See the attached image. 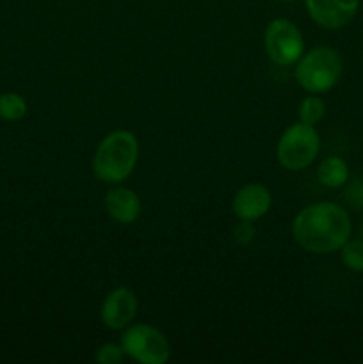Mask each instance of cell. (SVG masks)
Listing matches in <instances>:
<instances>
[{"label": "cell", "instance_id": "6da1fadb", "mask_svg": "<svg viewBox=\"0 0 363 364\" xmlns=\"http://www.w3.org/2000/svg\"><path fill=\"white\" fill-rule=\"evenodd\" d=\"M352 223L345 208L337 203L322 201L305 206L292 223L294 240L313 255L340 251L351 238Z\"/></svg>", "mask_w": 363, "mask_h": 364}, {"label": "cell", "instance_id": "7a4b0ae2", "mask_svg": "<svg viewBox=\"0 0 363 364\" xmlns=\"http://www.w3.org/2000/svg\"><path fill=\"white\" fill-rule=\"evenodd\" d=\"M139 159V142L132 132L114 130L102 139L93 156V174L103 183L127 180Z\"/></svg>", "mask_w": 363, "mask_h": 364}, {"label": "cell", "instance_id": "e0dca14e", "mask_svg": "<svg viewBox=\"0 0 363 364\" xmlns=\"http://www.w3.org/2000/svg\"><path fill=\"white\" fill-rule=\"evenodd\" d=\"M256 230L253 226V220H241L233 228V242L237 245H249L255 240Z\"/></svg>", "mask_w": 363, "mask_h": 364}, {"label": "cell", "instance_id": "ba28073f", "mask_svg": "<svg viewBox=\"0 0 363 364\" xmlns=\"http://www.w3.org/2000/svg\"><path fill=\"white\" fill-rule=\"evenodd\" d=\"M305 4L310 18L327 31L351 23L359 9V0H305Z\"/></svg>", "mask_w": 363, "mask_h": 364}, {"label": "cell", "instance_id": "3957f363", "mask_svg": "<svg viewBox=\"0 0 363 364\" xmlns=\"http://www.w3.org/2000/svg\"><path fill=\"white\" fill-rule=\"evenodd\" d=\"M344 73L342 55L331 46H317L298 60L295 80L305 91L322 95L331 91Z\"/></svg>", "mask_w": 363, "mask_h": 364}, {"label": "cell", "instance_id": "30bf717a", "mask_svg": "<svg viewBox=\"0 0 363 364\" xmlns=\"http://www.w3.org/2000/svg\"><path fill=\"white\" fill-rule=\"evenodd\" d=\"M105 212L114 223L132 224L141 215V199L127 187L110 188L103 199Z\"/></svg>", "mask_w": 363, "mask_h": 364}, {"label": "cell", "instance_id": "2e32d148", "mask_svg": "<svg viewBox=\"0 0 363 364\" xmlns=\"http://www.w3.org/2000/svg\"><path fill=\"white\" fill-rule=\"evenodd\" d=\"M123 358L125 352L121 343H105L98 348V352H96V361L100 364H120L123 361Z\"/></svg>", "mask_w": 363, "mask_h": 364}, {"label": "cell", "instance_id": "4fadbf2b", "mask_svg": "<svg viewBox=\"0 0 363 364\" xmlns=\"http://www.w3.org/2000/svg\"><path fill=\"white\" fill-rule=\"evenodd\" d=\"M324 114H326V103L319 96H306L301 103H299L298 116L301 123L313 124L315 127L319 121H322Z\"/></svg>", "mask_w": 363, "mask_h": 364}, {"label": "cell", "instance_id": "8992f818", "mask_svg": "<svg viewBox=\"0 0 363 364\" xmlns=\"http://www.w3.org/2000/svg\"><path fill=\"white\" fill-rule=\"evenodd\" d=\"M263 45L269 59L278 66H292L305 52L301 31L287 18H276L267 25Z\"/></svg>", "mask_w": 363, "mask_h": 364}, {"label": "cell", "instance_id": "52a82bcc", "mask_svg": "<svg viewBox=\"0 0 363 364\" xmlns=\"http://www.w3.org/2000/svg\"><path fill=\"white\" fill-rule=\"evenodd\" d=\"M139 301L134 291L127 287L114 288L103 301L100 316L107 329L123 331L132 323V320L137 315Z\"/></svg>", "mask_w": 363, "mask_h": 364}, {"label": "cell", "instance_id": "277c9868", "mask_svg": "<svg viewBox=\"0 0 363 364\" xmlns=\"http://www.w3.org/2000/svg\"><path fill=\"white\" fill-rule=\"evenodd\" d=\"M320 137L313 124L294 123L281 134L276 148V159L287 171H302L317 159Z\"/></svg>", "mask_w": 363, "mask_h": 364}, {"label": "cell", "instance_id": "5bb4252c", "mask_svg": "<svg viewBox=\"0 0 363 364\" xmlns=\"http://www.w3.org/2000/svg\"><path fill=\"white\" fill-rule=\"evenodd\" d=\"M342 263L352 272H363V240L349 238L340 247Z\"/></svg>", "mask_w": 363, "mask_h": 364}, {"label": "cell", "instance_id": "ac0fdd59", "mask_svg": "<svg viewBox=\"0 0 363 364\" xmlns=\"http://www.w3.org/2000/svg\"><path fill=\"white\" fill-rule=\"evenodd\" d=\"M281 2H292V0H281Z\"/></svg>", "mask_w": 363, "mask_h": 364}, {"label": "cell", "instance_id": "7c38bea8", "mask_svg": "<svg viewBox=\"0 0 363 364\" xmlns=\"http://www.w3.org/2000/svg\"><path fill=\"white\" fill-rule=\"evenodd\" d=\"M27 114V102L16 92L0 96V117L6 121H20Z\"/></svg>", "mask_w": 363, "mask_h": 364}, {"label": "cell", "instance_id": "5b68a950", "mask_svg": "<svg viewBox=\"0 0 363 364\" xmlns=\"http://www.w3.org/2000/svg\"><path fill=\"white\" fill-rule=\"evenodd\" d=\"M121 347L125 355L142 364H162L169 359L171 347L167 338L157 327L135 323L123 329Z\"/></svg>", "mask_w": 363, "mask_h": 364}, {"label": "cell", "instance_id": "9c48e42d", "mask_svg": "<svg viewBox=\"0 0 363 364\" xmlns=\"http://www.w3.org/2000/svg\"><path fill=\"white\" fill-rule=\"evenodd\" d=\"M270 192L262 183H248L238 188L231 208L241 220H256L265 215L270 208Z\"/></svg>", "mask_w": 363, "mask_h": 364}, {"label": "cell", "instance_id": "9a60e30c", "mask_svg": "<svg viewBox=\"0 0 363 364\" xmlns=\"http://www.w3.org/2000/svg\"><path fill=\"white\" fill-rule=\"evenodd\" d=\"M347 188L344 192V201L352 210H363V178L347 181Z\"/></svg>", "mask_w": 363, "mask_h": 364}, {"label": "cell", "instance_id": "8fae6325", "mask_svg": "<svg viewBox=\"0 0 363 364\" xmlns=\"http://www.w3.org/2000/svg\"><path fill=\"white\" fill-rule=\"evenodd\" d=\"M349 166L342 156H327L317 169V178L327 188H340L349 181Z\"/></svg>", "mask_w": 363, "mask_h": 364}]
</instances>
